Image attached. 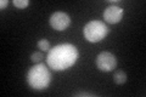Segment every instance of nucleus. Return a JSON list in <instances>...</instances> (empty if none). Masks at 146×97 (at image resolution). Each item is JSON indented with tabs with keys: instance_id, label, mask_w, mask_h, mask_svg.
<instances>
[{
	"instance_id": "f257e3e1",
	"label": "nucleus",
	"mask_w": 146,
	"mask_h": 97,
	"mask_svg": "<svg viewBox=\"0 0 146 97\" xmlns=\"http://www.w3.org/2000/svg\"><path fill=\"white\" fill-rule=\"evenodd\" d=\"M79 52L72 44L56 45L49 50L46 56L48 66L54 71H66L77 62Z\"/></svg>"
},
{
	"instance_id": "f03ea898",
	"label": "nucleus",
	"mask_w": 146,
	"mask_h": 97,
	"mask_svg": "<svg viewBox=\"0 0 146 97\" xmlns=\"http://www.w3.org/2000/svg\"><path fill=\"white\" fill-rule=\"evenodd\" d=\"M51 81V73L44 63H36L28 71L27 82L34 90L48 89Z\"/></svg>"
},
{
	"instance_id": "7ed1b4c3",
	"label": "nucleus",
	"mask_w": 146,
	"mask_h": 97,
	"mask_svg": "<svg viewBox=\"0 0 146 97\" xmlns=\"http://www.w3.org/2000/svg\"><path fill=\"white\" fill-rule=\"evenodd\" d=\"M83 33L89 43H99L107 36L108 28L102 21H90L85 24Z\"/></svg>"
},
{
	"instance_id": "20e7f679",
	"label": "nucleus",
	"mask_w": 146,
	"mask_h": 97,
	"mask_svg": "<svg viewBox=\"0 0 146 97\" xmlns=\"http://www.w3.org/2000/svg\"><path fill=\"white\" fill-rule=\"evenodd\" d=\"M96 67L101 72H112L117 67V58L112 52L104 51L98 55Z\"/></svg>"
},
{
	"instance_id": "39448f33",
	"label": "nucleus",
	"mask_w": 146,
	"mask_h": 97,
	"mask_svg": "<svg viewBox=\"0 0 146 97\" xmlns=\"http://www.w3.org/2000/svg\"><path fill=\"white\" fill-rule=\"evenodd\" d=\"M71 24V18L67 15L66 12H54L51 16H50V26L52 27L55 30H65L67 29Z\"/></svg>"
},
{
	"instance_id": "423d86ee",
	"label": "nucleus",
	"mask_w": 146,
	"mask_h": 97,
	"mask_svg": "<svg viewBox=\"0 0 146 97\" xmlns=\"http://www.w3.org/2000/svg\"><path fill=\"white\" fill-rule=\"evenodd\" d=\"M122 17H123V9L118 6H108L104 11V20L107 23H111V24L119 23L122 21Z\"/></svg>"
},
{
	"instance_id": "0eeeda50",
	"label": "nucleus",
	"mask_w": 146,
	"mask_h": 97,
	"mask_svg": "<svg viewBox=\"0 0 146 97\" xmlns=\"http://www.w3.org/2000/svg\"><path fill=\"white\" fill-rule=\"evenodd\" d=\"M113 81L118 85H122L127 81V74L123 71H116L113 74Z\"/></svg>"
},
{
	"instance_id": "6e6552de",
	"label": "nucleus",
	"mask_w": 146,
	"mask_h": 97,
	"mask_svg": "<svg viewBox=\"0 0 146 97\" xmlns=\"http://www.w3.org/2000/svg\"><path fill=\"white\" fill-rule=\"evenodd\" d=\"M36 46L40 51H49L50 50V43L46 40V39H42L36 43Z\"/></svg>"
},
{
	"instance_id": "1a4fd4ad",
	"label": "nucleus",
	"mask_w": 146,
	"mask_h": 97,
	"mask_svg": "<svg viewBox=\"0 0 146 97\" xmlns=\"http://www.w3.org/2000/svg\"><path fill=\"white\" fill-rule=\"evenodd\" d=\"M43 58H44L43 51H36L31 55V59H32V62H34V63H40Z\"/></svg>"
},
{
	"instance_id": "9d476101",
	"label": "nucleus",
	"mask_w": 146,
	"mask_h": 97,
	"mask_svg": "<svg viewBox=\"0 0 146 97\" xmlns=\"http://www.w3.org/2000/svg\"><path fill=\"white\" fill-rule=\"evenodd\" d=\"M13 5L18 9H26L29 5V0H13Z\"/></svg>"
},
{
	"instance_id": "9b49d317",
	"label": "nucleus",
	"mask_w": 146,
	"mask_h": 97,
	"mask_svg": "<svg viewBox=\"0 0 146 97\" xmlns=\"http://www.w3.org/2000/svg\"><path fill=\"white\" fill-rule=\"evenodd\" d=\"M76 97H95L96 95H93V94H89V92H77L74 94Z\"/></svg>"
},
{
	"instance_id": "f8f14e48",
	"label": "nucleus",
	"mask_w": 146,
	"mask_h": 97,
	"mask_svg": "<svg viewBox=\"0 0 146 97\" xmlns=\"http://www.w3.org/2000/svg\"><path fill=\"white\" fill-rule=\"evenodd\" d=\"M7 4H9L7 0H1V1H0V9H1V10H4V9L7 6Z\"/></svg>"
}]
</instances>
